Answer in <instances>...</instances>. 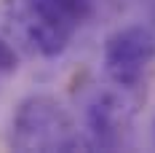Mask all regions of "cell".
Here are the masks:
<instances>
[{"mask_svg":"<svg viewBox=\"0 0 155 153\" xmlns=\"http://www.w3.org/2000/svg\"><path fill=\"white\" fill-rule=\"evenodd\" d=\"M19 67V54L11 46V38L5 32H0V75H11Z\"/></svg>","mask_w":155,"mask_h":153,"instance_id":"obj_5","label":"cell"},{"mask_svg":"<svg viewBox=\"0 0 155 153\" xmlns=\"http://www.w3.org/2000/svg\"><path fill=\"white\" fill-rule=\"evenodd\" d=\"M88 14V0H0L3 32L46 59L67 48L75 27Z\"/></svg>","mask_w":155,"mask_h":153,"instance_id":"obj_1","label":"cell"},{"mask_svg":"<svg viewBox=\"0 0 155 153\" xmlns=\"http://www.w3.org/2000/svg\"><path fill=\"white\" fill-rule=\"evenodd\" d=\"M11 145L19 151H70L80 145V140L72 132L67 110L46 94H35L16 107Z\"/></svg>","mask_w":155,"mask_h":153,"instance_id":"obj_2","label":"cell"},{"mask_svg":"<svg viewBox=\"0 0 155 153\" xmlns=\"http://www.w3.org/2000/svg\"><path fill=\"white\" fill-rule=\"evenodd\" d=\"M155 59V32L142 24L120 27L104 40V70L120 89H134Z\"/></svg>","mask_w":155,"mask_h":153,"instance_id":"obj_3","label":"cell"},{"mask_svg":"<svg viewBox=\"0 0 155 153\" xmlns=\"http://www.w3.org/2000/svg\"><path fill=\"white\" fill-rule=\"evenodd\" d=\"M153 22H155V5H153Z\"/></svg>","mask_w":155,"mask_h":153,"instance_id":"obj_6","label":"cell"},{"mask_svg":"<svg viewBox=\"0 0 155 153\" xmlns=\"http://www.w3.org/2000/svg\"><path fill=\"white\" fill-rule=\"evenodd\" d=\"M126 118H128L126 102L112 92H96L86 105V126L94 145H102V148L118 145Z\"/></svg>","mask_w":155,"mask_h":153,"instance_id":"obj_4","label":"cell"}]
</instances>
